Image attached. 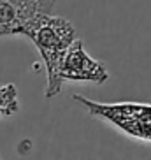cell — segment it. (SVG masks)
Here are the masks:
<instances>
[{
    "instance_id": "1",
    "label": "cell",
    "mask_w": 151,
    "mask_h": 160,
    "mask_svg": "<svg viewBox=\"0 0 151 160\" xmlns=\"http://www.w3.org/2000/svg\"><path fill=\"white\" fill-rule=\"evenodd\" d=\"M28 39L37 48L39 55L44 62V67H46L47 83L44 90V97L53 99L63 88V79L60 78V71L69 48L77 39L76 27L67 18L49 14L30 32Z\"/></svg>"
},
{
    "instance_id": "2",
    "label": "cell",
    "mask_w": 151,
    "mask_h": 160,
    "mask_svg": "<svg viewBox=\"0 0 151 160\" xmlns=\"http://www.w3.org/2000/svg\"><path fill=\"white\" fill-rule=\"evenodd\" d=\"M74 100L81 102L91 116L102 118L116 125L128 136L151 142V106L144 104H97L74 95Z\"/></svg>"
},
{
    "instance_id": "3",
    "label": "cell",
    "mask_w": 151,
    "mask_h": 160,
    "mask_svg": "<svg viewBox=\"0 0 151 160\" xmlns=\"http://www.w3.org/2000/svg\"><path fill=\"white\" fill-rule=\"evenodd\" d=\"M56 0H0V37L25 35L49 16Z\"/></svg>"
},
{
    "instance_id": "4",
    "label": "cell",
    "mask_w": 151,
    "mask_h": 160,
    "mask_svg": "<svg viewBox=\"0 0 151 160\" xmlns=\"http://www.w3.org/2000/svg\"><path fill=\"white\" fill-rule=\"evenodd\" d=\"M60 78L63 79V83L76 81V83L104 85L109 79V71L104 63H100L99 60H95L93 57L86 53L81 39H76L63 58Z\"/></svg>"
},
{
    "instance_id": "5",
    "label": "cell",
    "mask_w": 151,
    "mask_h": 160,
    "mask_svg": "<svg viewBox=\"0 0 151 160\" xmlns=\"http://www.w3.org/2000/svg\"><path fill=\"white\" fill-rule=\"evenodd\" d=\"M19 109V99L18 90L12 83L2 85L0 83V118L12 116Z\"/></svg>"
}]
</instances>
